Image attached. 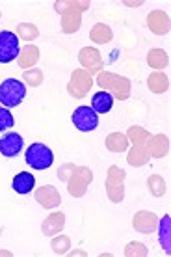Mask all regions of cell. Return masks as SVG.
<instances>
[{"mask_svg": "<svg viewBox=\"0 0 171 257\" xmlns=\"http://www.w3.org/2000/svg\"><path fill=\"white\" fill-rule=\"evenodd\" d=\"M158 238H160V246L164 248L165 253H171V220L169 214H165L164 218L158 220Z\"/></svg>", "mask_w": 171, "mask_h": 257, "instance_id": "d6986e66", "label": "cell"}, {"mask_svg": "<svg viewBox=\"0 0 171 257\" xmlns=\"http://www.w3.org/2000/svg\"><path fill=\"white\" fill-rule=\"evenodd\" d=\"M38 34H39V30L34 25H30V23H21V25L17 26V36H19V39L32 41V39L38 38Z\"/></svg>", "mask_w": 171, "mask_h": 257, "instance_id": "f1b7e54d", "label": "cell"}, {"mask_svg": "<svg viewBox=\"0 0 171 257\" xmlns=\"http://www.w3.org/2000/svg\"><path fill=\"white\" fill-rule=\"evenodd\" d=\"M19 36L10 30L0 32V64H10L15 58H19Z\"/></svg>", "mask_w": 171, "mask_h": 257, "instance_id": "5b68a950", "label": "cell"}, {"mask_svg": "<svg viewBox=\"0 0 171 257\" xmlns=\"http://www.w3.org/2000/svg\"><path fill=\"white\" fill-rule=\"evenodd\" d=\"M147 86H149V90H151L152 93H164V91L169 90V78L165 77L164 73L156 71V73L149 75Z\"/></svg>", "mask_w": 171, "mask_h": 257, "instance_id": "7402d4cb", "label": "cell"}, {"mask_svg": "<svg viewBox=\"0 0 171 257\" xmlns=\"http://www.w3.org/2000/svg\"><path fill=\"white\" fill-rule=\"evenodd\" d=\"M36 187V177L28 172H21L13 177L12 181V188L17 194H30Z\"/></svg>", "mask_w": 171, "mask_h": 257, "instance_id": "ac0fdd59", "label": "cell"}, {"mask_svg": "<svg viewBox=\"0 0 171 257\" xmlns=\"http://www.w3.org/2000/svg\"><path fill=\"white\" fill-rule=\"evenodd\" d=\"M36 201L45 209H54L62 203V198H60V192L52 185H45V187L36 190Z\"/></svg>", "mask_w": 171, "mask_h": 257, "instance_id": "7c38bea8", "label": "cell"}, {"mask_svg": "<svg viewBox=\"0 0 171 257\" xmlns=\"http://www.w3.org/2000/svg\"><path fill=\"white\" fill-rule=\"evenodd\" d=\"M13 125H15V119H13V114L10 112V108L0 106V133L12 128Z\"/></svg>", "mask_w": 171, "mask_h": 257, "instance_id": "f546056e", "label": "cell"}, {"mask_svg": "<svg viewBox=\"0 0 171 257\" xmlns=\"http://www.w3.org/2000/svg\"><path fill=\"white\" fill-rule=\"evenodd\" d=\"M97 84L102 90L110 91L114 99H119V101H125L130 95V80L127 77H119V75L104 71L97 77Z\"/></svg>", "mask_w": 171, "mask_h": 257, "instance_id": "6da1fadb", "label": "cell"}, {"mask_svg": "<svg viewBox=\"0 0 171 257\" xmlns=\"http://www.w3.org/2000/svg\"><path fill=\"white\" fill-rule=\"evenodd\" d=\"M23 146H25L23 136L17 135V133H8L6 136L0 138V153L4 157H10V159L17 157L23 151Z\"/></svg>", "mask_w": 171, "mask_h": 257, "instance_id": "8fae6325", "label": "cell"}, {"mask_svg": "<svg viewBox=\"0 0 171 257\" xmlns=\"http://www.w3.org/2000/svg\"><path fill=\"white\" fill-rule=\"evenodd\" d=\"M89 38H91V41L102 45V43H110V41L114 39V32H112V28L108 25H104V23H97V25L91 28Z\"/></svg>", "mask_w": 171, "mask_h": 257, "instance_id": "ffe728a7", "label": "cell"}, {"mask_svg": "<svg viewBox=\"0 0 171 257\" xmlns=\"http://www.w3.org/2000/svg\"><path fill=\"white\" fill-rule=\"evenodd\" d=\"M125 172L117 166H110L108 170V177H106V192L108 198L112 199L114 203H121L123 198H125Z\"/></svg>", "mask_w": 171, "mask_h": 257, "instance_id": "8992f818", "label": "cell"}, {"mask_svg": "<svg viewBox=\"0 0 171 257\" xmlns=\"http://www.w3.org/2000/svg\"><path fill=\"white\" fill-rule=\"evenodd\" d=\"M25 80L32 88H38L43 84V71L41 69H30V71H25Z\"/></svg>", "mask_w": 171, "mask_h": 257, "instance_id": "4dcf8cb0", "label": "cell"}, {"mask_svg": "<svg viewBox=\"0 0 171 257\" xmlns=\"http://www.w3.org/2000/svg\"><path fill=\"white\" fill-rule=\"evenodd\" d=\"M78 60L86 67L89 77H91V73H95V71H99L102 67L101 52L97 51V49H91V47H84L82 51H80V54H78Z\"/></svg>", "mask_w": 171, "mask_h": 257, "instance_id": "5bb4252c", "label": "cell"}, {"mask_svg": "<svg viewBox=\"0 0 171 257\" xmlns=\"http://www.w3.org/2000/svg\"><path fill=\"white\" fill-rule=\"evenodd\" d=\"M76 8H89V2H82V4L75 2V4L71 6V10H65L64 19H62V30H64L65 34L76 32V30L80 28L82 12H80V10H76Z\"/></svg>", "mask_w": 171, "mask_h": 257, "instance_id": "9c48e42d", "label": "cell"}, {"mask_svg": "<svg viewBox=\"0 0 171 257\" xmlns=\"http://www.w3.org/2000/svg\"><path fill=\"white\" fill-rule=\"evenodd\" d=\"M93 86L91 82V77H89L88 71L84 69H76L73 75H71V82H69V93L75 97H84L89 91V88Z\"/></svg>", "mask_w": 171, "mask_h": 257, "instance_id": "ba28073f", "label": "cell"}, {"mask_svg": "<svg viewBox=\"0 0 171 257\" xmlns=\"http://www.w3.org/2000/svg\"><path fill=\"white\" fill-rule=\"evenodd\" d=\"M145 149L149 157H154V159H160V157H165L169 153V140L167 136L164 135H156V136H149V140L145 144Z\"/></svg>", "mask_w": 171, "mask_h": 257, "instance_id": "9a60e30c", "label": "cell"}, {"mask_svg": "<svg viewBox=\"0 0 171 257\" xmlns=\"http://www.w3.org/2000/svg\"><path fill=\"white\" fill-rule=\"evenodd\" d=\"M149 159H151V157H149V153H147V149L136 148V146H134V149H130L127 155V162L130 164V166H143Z\"/></svg>", "mask_w": 171, "mask_h": 257, "instance_id": "484cf974", "label": "cell"}, {"mask_svg": "<svg viewBox=\"0 0 171 257\" xmlns=\"http://www.w3.org/2000/svg\"><path fill=\"white\" fill-rule=\"evenodd\" d=\"M93 181V172L89 168L84 166H75L71 177L67 179V188H69V194L75 196V198H80L86 194L88 190V185Z\"/></svg>", "mask_w": 171, "mask_h": 257, "instance_id": "277c9868", "label": "cell"}, {"mask_svg": "<svg viewBox=\"0 0 171 257\" xmlns=\"http://www.w3.org/2000/svg\"><path fill=\"white\" fill-rule=\"evenodd\" d=\"M130 142H128L127 135H121V133H114L106 138V148L112 151V153H123L127 151Z\"/></svg>", "mask_w": 171, "mask_h": 257, "instance_id": "603a6c76", "label": "cell"}, {"mask_svg": "<svg viewBox=\"0 0 171 257\" xmlns=\"http://www.w3.org/2000/svg\"><path fill=\"white\" fill-rule=\"evenodd\" d=\"M134 229L138 233H143V235H151L156 225H158V216L151 211H138L132 218Z\"/></svg>", "mask_w": 171, "mask_h": 257, "instance_id": "30bf717a", "label": "cell"}, {"mask_svg": "<svg viewBox=\"0 0 171 257\" xmlns=\"http://www.w3.org/2000/svg\"><path fill=\"white\" fill-rule=\"evenodd\" d=\"M127 138L128 142H132L136 148H145L147 140H149V133L141 127H130L127 133Z\"/></svg>", "mask_w": 171, "mask_h": 257, "instance_id": "d4e9b609", "label": "cell"}, {"mask_svg": "<svg viewBox=\"0 0 171 257\" xmlns=\"http://www.w3.org/2000/svg\"><path fill=\"white\" fill-rule=\"evenodd\" d=\"M26 95V86L17 78H6L0 84V104L6 108H15L23 103Z\"/></svg>", "mask_w": 171, "mask_h": 257, "instance_id": "7a4b0ae2", "label": "cell"}, {"mask_svg": "<svg viewBox=\"0 0 171 257\" xmlns=\"http://www.w3.org/2000/svg\"><path fill=\"white\" fill-rule=\"evenodd\" d=\"M114 101L115 99L110 91H106V90L97 91L95 95H93V99H91V108L95 110L97 114H106V112L112 110Z\"/></svg>", "mask_w": 171, "mask_h": 257, "instance_id": "e0dca14e", "label": "cell"}, {"mask_svg": "<svg viewBox=\"0 0 171 257\" xmlns=\"http://www.w3.org/2000/svg\"><path fill=\"white\" fill-rule=\"evenodd\" d=\"M38 60H39V49L36 45H30V43H28L19 54V65L21 67H25V69L36 65L38 64Z\"/></svg>", "mask_w": 171, "mask_h": 257, "instance_id": "cb8c5ba5", "label": "cell"}, {"mask_svg": "<svg viewBox=\"0 0 171 257\" xmlns=\"http://www.w3.org/2000/svg\"><path fill=\"white\" fill-rule=\"evenodd\" d=\"M147 64L151 65L152 69H165L169 64V54L164 49H151L147 54Z\"/></svg>", "mask_w": 171, "mask_h": 257, "instance_id": "44dd1931", "label": "cell"}, {"mask_svg": "<svg viewBox=\"0 0 171 257\" xmlns=\"http://www.w3.org/2000/svg\"><path fill=\"white\" fill-rule=\"evenodd\" d=\"M73 123L80 133H91L99 127V114L91 106H78L73 112Z\"/></svg>", "mask_w": 171, "mask_h": 257, "instance_id": "52a82bcc", "label": "cell"}, {"mask_svg": "<svg viewBox=\"0 0 171 257\" xmlns=\"http://www.w3.org/2000/svg\"><path fill=\"white\" fill-rule=\"evenodd\" d=\"M125 255L132 257V255H139L145 257L147 255V248L141 242H128L127 248H125Z\"/></svg>", "mask_w": 171, "mask_h": 257, "instance_id": "1f68e13d", "label": "cell"}, {"mask_svg": "<svg viewBox=\"0 0 171 257\" xmlns=\"http://www.w3.org/2000/svg\"><path fill=\"white\" fill-rule=\"evenodd\" d=\"M73 170H75V166H73V164H64V168L58 172V179L67 181L71 177V174H73Z\"/></svg>", "mask_w": 171, "mask_h": 257, "instance_id": "d6a6232c", "label": "cell"}, {"mask_svg": "<svg viewBox=\"0 0 171 257\" xmlns=\"http://www.w3.org/2000/svg\"><path fill=\"white\" fill-rule=\"evenodd\" d=\"M51 248H52V251H54L56 255H65V253L69 251V248H71L69 237H65V235H60V237L52 238Z\"/></svg>", "mask_w": 171, "mask_h": 257, "instance_id": "83f0119b", "label": "cell"}, {"mask_svg": "<svg viewBox=\"0 0 171 257\" xmlns=\"http://www.w3.org/2000/svg\"><path fill=\"white\" fill-rule=\"evenodd\" d=\"M147 188H149V192L154 196V198H160V196H164L165 194V181L160 177V175H151L149 179H147Z\"/></svg>", "mask_w": 171, "mask_h": 257, "instance_id": "4316f807", "label": "cell"}, {"mask_svg": "<svg viewBox=\"0 0 171 257\" xmlns=\"http://www.w3.org/2000/svg\"><path fill=\"white\" fill-rule=\"evenodd\" d=\"M65 225V214L64 212H52L49 218H45V222L41 224V231L45 237H54L64 229Z\"/></svg>", "mask_w": 171, "mask_h": 257, "instance_id": "2e32d148", "label": "cell"}, {"mask_svg": "<svg viewBox=\"0 0 171 257\" xmlns=\"http://www.w3.org/2000/svg\"><path fill=\"white\" fill-rule=\"evenodd\" d=\"M26 164H30L34 170H47L54 162V153L45 144H32L26 149Z\"/></svg>", "mask_w": 171, "mask_h": 257, "instance_id": "3957f363", "label": "cell"}, {"mask_svg": "<svg viewBox=\"0 0 171 257\" xmlns=\"http://www.w3.org/2000/svg\"><path fill=\"white\" fill-rule=\"evenodd\" d=\"M147 26H149L151 32L164 36V34L169 32V15L165 12H162V10H154L147 17Z\"/></svg>", "mask_w": 171, "mask_h": 257, "instance_id": "4fadbf2b", "label": "cell"}]
</instances>
